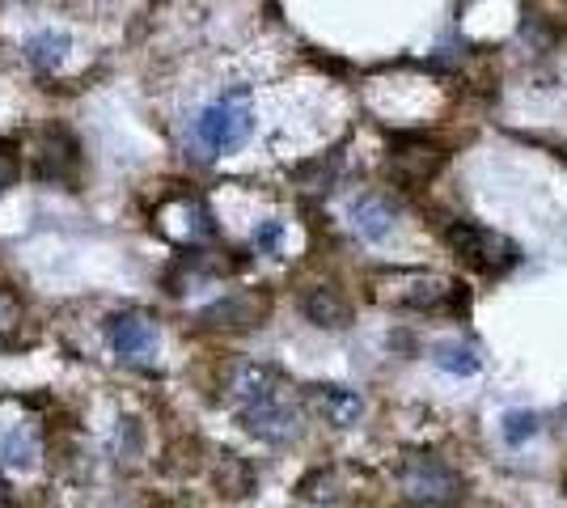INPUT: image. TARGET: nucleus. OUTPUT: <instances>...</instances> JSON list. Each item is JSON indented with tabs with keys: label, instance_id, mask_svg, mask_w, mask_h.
<instances>
[{
	"label": "nucleus",
	"instance_id": "obj_1",
	"mask_svg": "<svg viewBox=\"0 0 567 508\" xmlns=\"http://www.w3.org/2000/svg\"><path fill=\"white\" fill-rule=\"evenodd\" d=\"M399 484L420 508H450L462 496V479L432 454H402Z\"/></svg>",
	"mask_w": 567,
	"mask_h": 508
},
{
	"label": "nucleus",
	"instance_id": "obj_2",
	"mask_svg": "<svg viewBox=\"0 0 567 508\" xmlns=\"http://www.w3.org/2000/svg\"><path fill=\"white\" fill-rule=\"evenodd\" d=\"M250 132H255V111H250V97L246 94L220 97L195 123L199 145L213 148V153H234V148H241L250 141Z\"/></svg>",
	"mask_w": 567,
	"mask_h": 508
},
{
	"label": "nucleus",
	"instance_id": "obj_3",
	"mask_svg": "<svg viewBox=\"0 0 567 508\" xmlns=\"http://www.w3.org/2000/svg\"><path fill=\"white\" fill-rule=\"evenodd\" d=\"M441 238H445V246H450L453 255H462L478 271H508L520 259V250L508 238H499V234L474 225V220H450L441 229Z\"/></svg>",
	"mask_w": 567,
	"mask_h": 508
},
{
	"label": "nucleus",
	"instance_id": "obj_4",
	"mask_svg": "<svg viewBox=\"0 0 567 508\" xmlns=\"http://www.w3.org/2000/svg\"><path fill=\"white\" fill-rule=\"evenodd\" d=\"M399 289L385 292V301L394 305H406V310H436V305H450L462 284H453L445 276H432V271H406V276H394Z\"/></svg>",
	"mask_w": 567,
	"mask_h": 508
},
{
	"label": "nucleus",
	"instance_id": "obj_5",
	"mask_svg": "<svg viewBox=\"0 0 567 508\" xmlns=\"http://www.w3.org/2000/svg\"><path fill=\"white\" fill-rule=\"evenodd\" d=\"M241 424H246V433H255L259 440H288V436H297V412L284 403L280 394H271V398H259V403H246L241 407Z\"/></svg>",
	"mask_w": 567,
	"mask_h": 508
},
{
	"label": "nucleus",
	"instance_id": "obj_6",
	"mask_svg": "<svg viewBox=\"0 0 567 508\" xmlns=\"http://www.w3.org/2000/svg\"><path fill=\"white\" fill-rule=\"evenodd\" d=\"M111 343L123 361H148L157 352V326L144 314H118L111 322Z\"/></svg>",
	"mask_w": 567,
	"mask_h": 508
},
{
	"label": "nucleus",
	"instance_id": "obj_7",
	"mask_svg": "<svg viewBox=\"0 0 567 508\" xmlns=\"http://www.w3.org/2000/svg\"><path fill=\"white\" fill-rule=\"evenodd\" d=\"M301 314H306L313 326H322V331H343V326L352 322V305H348V297L334 292L331 284H318V289L301 292Z\"/></svg>",
	"mask_w": 567,
	"mask_h": 508
},
{
	"label": "nucleus",
	"instance_id": "obj_8",
	"mask_svg": "<svg viewBox=\"0 0 567 508\" xmlns=\"http://www.w3.org/2000/svg\"><path fill=\"white\" fill-rule=\"evenodd\" d=\"M394 220H399V212H394V204L385 195H360L352 204V225L364 242L390 238L394 234Z\"/></svg>",
	"mask_w": 567,
	"mask_h": 508
},
{
	"label": "nucleus",
	"instance_id": "obj_9",
	"mask_svg": "<svg viewBox=\"0 0 567 508\" xmlns=\"http://www.w3.org/2000/svg\"><path fill=\"white\" fill-rule=\"evenodd\" d=\"M313 407H318V415H322L327 424H334V428H348V424H355L360 412H364L360 394L348 386H313Z\"/></svg>",
	"mask_w": 567,
	"mask_h": 508
},
{
	"label": "nucleus",
	"instance_id": "obj_10",
	"mask_svg": "<svg viewBox=\"0 0 567 508\" xmlns=\"http://www.w3.org/2000/svg\"><path fill=\"white\" fill-rule=\"evenodd\" d=\"M271 394H280V373H276V369H267V364H241V369L234 373L237 407L259 403V398H271Z\"/></svg>",
	"mask_w": 567,
	"mask_h": 508
},
{
	"label": "nucleus",
	"instance_id": "obj_11",
	"mask_svg": "<svg viewBox=\"0 0 567 508\" xmlns=\"http://www.w3.org/2000/svg\"><path fill=\"white\" fill-rule=\"evenodd\" d=\"M72 162V141L64 132H48L43 136V153H34V178L43 183H64Z\"/></svg>",
	"mask_w": 567,
	"mask_h": 508
},
{
	"label": "nucleus",
	"instance_id": "obj_12",
	"mask_svg": "<svg viewBox=\"0 0 567 508\" xmlns=\"http://www.w3.org/2000/svg\"><path fill=\"white\" fill-rule=\"evenodd\" d=\"M34 449H39V433H34L30 419L9 424V428L0 433V462H4V466H30Z\"/></svg>",
	"mask_w": 567,
	"mask_h": 508
},
{
	"label": "nucleus",
	"instance_id": "obj_13",
	"mask_svg": "<svg viewBox=\"0 0 567 508\" xmlns=\"http://www.w3.org/2000/svg\"><path fill=\"white\" fill-rule=\"evenodd\" d=\"M25 60L34 64V69H60L64 60H69V34H60V30H48V34H34L30 43H25Z\"/></svg>",
	"mask_w": 567,
	"mask_h": 508
},
{
	"label": "nucleus",
	"instance_id": "obj_14",
	"mask_svg": "<svg viewBox=\"0 0 567 508\" xmlns=\"http://www.w3.org/2000/svg\"><path fill=\"white\" fill-rule=\"evenodd\" d=\"M216 487L225 491V496H250L255 491V470L246 466V462H237V458H225L220 466H216Z\"/></svg>",
	"mask_w": 567,
	"mask_h": 508
},
{
	"label": "nucleus",
	"instance_id": "obj_15",
	"mask_svg": "<svg viewBox=\"0 0 567 508\" xmlns=\"http://www.w3.org/2000/svg\"><path fill=\"white\" fill-rule=\"evenodd\" d=\"M436 364H441V369H450V373H462V377L478 373V356H474L471 348H453V343L436 348Z\"/></svg>",
	"mask_w": 567,
	"mask_h": 508
},
{
	"label": "nucleus",
	"instance_id": "obj_16",
	"mask_svg": "<svg viewBox=\"0 0 567 508\" xmlns=\"http://www.w3.org/2000/svg\"><path fill=\"white\" fill-rule=\"evenodd\" d=\"M534 433H538V415H529V412H508V415H504V436H508L513 445L529 440Z\"/></svg>",
	"mask_w": 567,
	"mask_h": 508
},
{
	"label": "nucleus",
	"instance_id": "obj_17",
	"mask_svg": "<svg viewBox=\"0 0 567 508\" xmlns=\"http://www.w3.org/2000/svg\"><path fill=\"white\" fill-rule=\"evenodd\" d=\"M18 322H22V301H18L13 292L0 289V335H13Z\"/></svg>",
	"mask_w": 567,
	"mask_h": 508
},
{
	"label": "nucleus",
	"instance_id": "obj_18",
	"mask_svg": "<svg viewBox=\"0 0 567 508\" xmlns=\"http://www.w3.org/2000/svg\"><path fill=\"white\" fill-rule=\"evenodd\" d=\"M280 242H284V220H267L259 234H255V246H259V250H267V255H276V250H280Z\"/></svg>",
	"mask_w": 567,
	"mask_h": 508
},
{
	"label": "nucleus",
	"instance_id": "obj_19",
	"mask_svg": "<svg viewBox=\"0 0 567 508\" xmlns=\"http://www.w3.org/2000/svg\"><path fill=\"white\" fill-rule=\"evenodd\" d=\"M13 157H9V153H4V157H0V191H4V187H9V183H13Z\"/></svg>",
	"mask_w": 567,
	"mask_h": 508
},
{
	"label": "nucleus",
	"instance_id": "obj_20",
	"mask_svg": "<svg viewBox=\"0 0 567 508\" xmlns=\"http://www.w3.org/2000/svg\"><path fill=\"white\" fill-rule=\"evenodd\" d=\"M0 508H13V500H9V487L0 484Z\"/></svg>",
	"mask_w": 567,
	"mask_h": 508
}]
</instances>
